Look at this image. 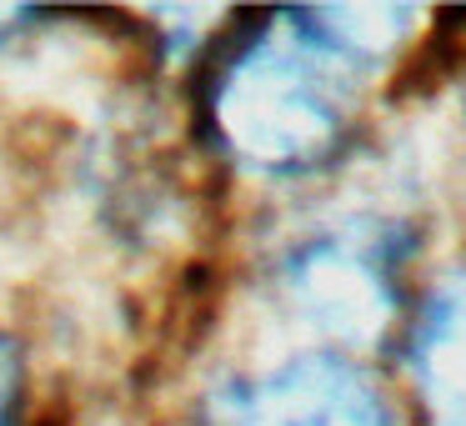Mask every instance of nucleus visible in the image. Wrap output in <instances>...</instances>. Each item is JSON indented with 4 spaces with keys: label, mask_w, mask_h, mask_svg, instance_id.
I'll return each mask as SVG.
<instances>
[{
    "label": "nucleus",
    "mask_w": 466,
    "mask_h": 426,
    "mask_svg": "<svg viewBox=\"0 0 466 426\" xmlns=\"http://www.w3.org/2000/svg\"><path fill=\"white\" fill-rule=\"evenodd\" d=\"M206 426H396V411L356 361L296 356L216 391Z\"/></svg>",
    "instance_id": "3"
},
{
    "label": "nucleus",
    "mask_w": 466,
    "mask_h": 426,
    "mask_svg": "<svg viewBox=\"0 0 466 426\" xmlns=\"http://www.w3.org/2000/svg\"><path fill=\"white\" fill-rule=\"evenodd\" d=\"M361 71L371 66L336 41L321 11L266 15L211 71L216 141L266 176L316 171L351 141Z\"/></svg>",
    "instance_id": "1"
},
{
    "label": "nucleus",
    "mask_w": 466,
    "mask_h": 426,
    "mask_svg": "<svg viewBox=\"0 0 466 426\" xmlns=\"http://www.w3.org/2000/svg\"><path fill=\"white\" fill-rule=\"evenodd\" d=\"M406 241L391 221H361L316 236L286 256V291L296 311L336 341L366 346L396 316V276Z\"/></svg>",
    "instance_id": "2"
},
{
    "label": "nucleus",
    "mask_w": 466,
    "mask_h": 426,
    "mask_svg": "<svg viewBox=\"0 0 466 426\" xmlns=\"http://www.w3.org/2000/svg\"><path fill=\"white\" fill-rule=\"evenodd\" d=\"M11 401H15V356L0 341V426H11Z\"/></svg>",
    "instance_id": "5"
},
{
    "label": "nucleus",
    "mask_w": 466,
    "mask_h": 426,
    "mask_svg": "<svg viewBox=\"0 0 466 426\" xmlns=\"http://www.w3.org/2000/svg\"><path fill=\"white\" fill-rule=\"evenodd\" d=\"M406 376L426 426H466V261L416 306L406 326Z\"/></svg>",
    "instance_id": "4"
}]
</instances>
